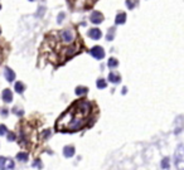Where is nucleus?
I'll return each instance as SVG.
<instances>
[{"instance_id":"f257e3e1","label":"nucleus","mask_w":184,"mask_h":170,"mask_svg":"<svg viewBox=\"0 0 184 170\" xmlns=\"http://www.w3.org/2000/svg\"><path fill=\"white\" fill-rule=\"evenodd\" d=\"M91 113V105L87 101L78 100L58 118L56 129L61 132H72L82 129Z\"/></svg>"},{"instance_id":"f03ea898","label":"nucleus","mask_w":184,"mask_h":170,"mask_svg":"<svg viewBox=\"0 0 184 170\" xmlns=\"http://www.w3.org/2000/svg\"><path fill=\"white\" fill-rule=\"evenodd\" d=\"M174 162L178 170H184V145H180L176 149L174 154Z\"/></svg>"},{"instance_id":"7ed1b4c3","label":"nucleus","mask_w":184,"mask_h":170,"mask_svg":"<svg viewBox=\"0 0 184 170\" xmlns=\"http://www.w3.org/2000/svg\"><path fill=\"white\" fill-rule=\"evenodd\" d=\"M61 39L65 44H71L73 43V39H75V35L72 33V30L66 29V30H62L61 32Z\"/></svg>"},{"instance_id":"20e7f679","label":"nucleus","mask_w":184,"mask_h":170,"mask_svg":"<svg viewBox=\"0 0 184 170\" xmlns=\"http://www.w3.org/2000/svg\"><path fill=\"white\" fill-rule=\"evenodd\" d=\"M14 161L11 159L0 156V170H13L14 169Z\"/></svg>"},{"instance_id":"39448f33","label":"nucleus","mask_w":184,"mask_h":170,"mask_svg":"<svg viewBox=\"0 0 184 170\" xmlns=\"http://www.w3.org/2000/svg\"><path fill=\"white\" fill-rule=\"evenodd\" d=\"M91 54L95 57L96 59H102L103 57H105V51L102 49V47H100V46H96V47H94L91 49Z\"/></svg>"},{"instance_id":"423d86ee","label":"nucleus","mask_w":184,"mask_h":170,"mask_svg":"<svg viewBox=\"0 0 184 170\" xmlns=\"http://www.w3.org/2000/svg\"><path fill=\"white\" fill-rule=\"evenodd\" d=\"M90 19H91V22L94 24H100V23H102V20H103V15H102V13H100V11H94L91 14Z\"/></svg>"},{"instance_id":"0eeeda50","label":"nucleus","mask_w":184,"mask_h":170,"mask_svg":"<svg viewBox=\"0 0 184 170\" xmlns=\"http://www.w3.org/2000/svg\"><path fill=\"white\" fill-rule=\"evenodd\" d=\"M88 37L97 40V39H100L102 37V33H101L100 29H97V28H92V29L88 30Z\"/></svg>"},{"instance_id":"6e6552de","label":"nucleus","mask_w":184,"mask_h":170,"mask_svg":"<svg viewBox=\"0 0 184 170\" xmlns=\"http://www.w3.org/2000/svg\"><path fill=\"white\" fill-rule=\"evenodd\" d=\"M4 76H5V80L8 82H13L14 80H15V73H14V71L8 68V67H6L5 71H4Z\"/></svg>"},{"instance_id":"1a4fd4ad","label":"nucleus","mask_w":184,"mask_h":170,"mask_svg":"<svg viewBox=\"0 0 184 170\" xmlns=\"http://www.w3.org/2000/svg\"><path fill=\"white\" fill-rule=\"evenodd\" d=\"M3 100H4L5 103H10L13 101V92L9 88L3 91Z\"/></svg>"},{"instance_id":"9d476101","label":"nucleus","mask_w":184,"mask_h":170,"mask_svg":"<svg viewBox=\"0 0 184 170\" xmlns=\"http://www.w3.org/2000/svg\"><path fill=\"white\" fill-rule=\"evenodd\" d=\"M63 155L66 158H72L75 155V147L73 146H65L63 147Z\"/></svg>"},{"instance_id":"9b49d317","label":"nucleus","mask_w":184,"mask_h":170,"mask_svg":"<svg viewBox=\"0 0 184 170\" xmlns=\"http://www.w3.org/2000/svg\"><path fill=\"white\" fill-rule=\"evenodd\" d=\"M126 22V14L125 13H119L116 15V19H115V23L116 24H124Z\"/></svg>"},{"instance_id":"f8f14e48","label":"nucleus","mask_w":184,"mask_h":170,"mask_svg":"<svg viewBox=\"0 0 184 170\" xmlns=\"http://www.w3.org/2000/svg\"><path fill=\"white\" fill-rule=\"evenodd\" d=\"M109 81L112 82V83H120V81H121V78H120L119 74H115L114 72H111L109 74Z\"/></svg>"},{"instance_id":"ddd939ff","label":"nucleus","mask_w":184,"mask_h":170,"mask_svg":"<svg viewBox=\"0 0 184 170\" xmlns=\"http://www.w3.org/2000/svg\"><path fill=\"white\" fill-rule=\"evenodd\" d=\"M87 91H88V88L87 87H82V86H80V87H77L76 88V95L77 96H82V95H86L87 93Z\"/></svg>"},{"instance_id":"4468645a","label":"nucleus","mask_w":184,"mask_h":170,"mask_svg":"<svg viewBox=\"0 0 184 170\" xmlns=\"http://www.w3.org/2000/svg\"><path fill=\"white\" fill-rule=\"evenodd\" d=\"M28 158H29V156H28V154L27 153H18L17 154V159L19 160V161H27L28 160Z\"/></svg>"},{"instance_id":"2eb2a0df","label":"nucleus","mask_w":184,"mask_h":170,"mask_svg":"<svg viewBox=\"0 0 184 170\" xmlns=\"http://www.w3.org/2000/svg\"><path fill=\"white\" fill-rule=\"evenodd\" d=\"M14 87H15V91L18 92V93H23V92H24V88H25L24 84H23L22 82H17Z\"/></svg>"},{"instance_id":"dca6fc26","label":"nucleus","mask_w":184,"mask_h":170,"mask_svg":"<svg viewBox=\"0 0 184 170\" xmlns=\"http://www.w3.org/2000/svg\"><path fill=\"white\" fill-rule=\"evenodd\" d=\"M97 87L100 90H103V88L107 87V83H106V81L103 78H98L97 80Z\"/></svg>"},{"instance_id":"f3484780","label":"nucleus","mask_w":184,"mask_h":170,"mask_svg":"<svg viewBox=\"0 0 184 170\" xmlns=\"http://www.w3.org/2000/svg\"><path fill=\"white\" fill-rule=\"evenodd\" d=\"M107 65H109V67H110V68H115V67H117V66H119V62H117V59H116V58H110Z\"/></svg>"},{"instance_id":"a211bd4d","label":"nucleus","mask_w":184,"mask_h":170,"mask_svg":"<svg viewBox=\"0 0 184 170\" xmlns=\"http://www.w3.org/2000/svg\"><path fill=\"white\" fill-rule=\"evenodd\" d=\"M114 35H115V28H110L107 35H106V39H107V40H112V39H114Z\"/></svg>"},{"instance_id":"6ab92c4d","label":"nucleus","mask_w":184,"mask_h":170,"mask_svg":"<svg viewBox=\"0 0 184 170\" xmlns=\"http://www.w3.org/2000/svg\"><path fill=\"white\" fill-rule=\"evenodd\" d=\"M126 5L129 9H134L135 5H138V2H132V0H126Z\"/></svg>"},{"instance_id":"aec40b11","label":"nucleus","mask_w":184,"mask_h":170,"mask_svg":"<svg viewBox=\"0 0 184 170\" xmlns=\"http://www.w3.org/2000/svg\"><path fill=\"white\" fill-rule=\"evenodd\" d=\"M161 168L163 169H169V158H164L161 160Z\"/></svg>"},{"instance_id":"412c9836","label":"nucleus","mask_w":184,"mask_h":170,"mask_svg":"<svg viewBox=\"0 0 184 170\" xmlns=\"http://www.w3.org/2000/svg\"><path fill=\"white\" fill-rule=\"evenodd\" d=\"M6 132H8V129H6V126H5V125H0V136L5 135Z\"/></svg>"},{"instance_id":"4be33fe9","label":"nucleus","mask_w":184,"mask_h":170,"mask_svg":"<svg viewBox=\"0 0 184 170\" xmlns=\"http://www.w3.org/2000/svg\"><path fill=\"white\" fill-rule=\"evenodd\" d=\"M33 166L34 168H38V169H42V162H40V160L39 159H37L34 162H33Z\"/></svg>"},{"instance_id":"5701e85b","label":"nucleus","mask_w":184,"mask_h":170,"mask_svg":"<svg viewBox=\"0 0 184 170\" xmlns=\"http://www.w3.org/2000/svg\"><path fill=\"white\" fill-rule=\"evenodd\" d=\"M15 134H14V132H9L8 134V141H14V140H15Z\"/></svg>"},{"instance_id":"b1692460","label":"nucleus","mask_w":184,"mask_h":170,"mask_svg":"<svg viewBox=\"0 0 184 170\" xmlns=\"http://www.w3.org/2000/svg\"><path fill=\"white\" fill-rule=\"evenodd\" d=\"M63 18H65V13H61L58 15V23H62L63 22Z\"/></svg>"},{"instance_id":"393cba45","label":"nucleus","mask_w":184,"mask_h":170,"mask_svg":"<svg viewBox=\"0 0 184 170\" xmlns=\"http://www.w3.org/2000/svg\"><path fill=\"white\" fill-rule=\"evenodd\" d=\"M13 111H14V112H15V113H17V115H19V116H22V115H23V111H22V110H18V109H14Z\"/></svg>"},{"instance_id":"a878e982","label":"nucleus","mask_w":184,"mask_h":170,"mask_svg":"<svg viewBox=\"0 0 184 170\" xmlns=\"http://www.w3.org/2000/svg\"><path fill=\"white\" fill-rule=\"evenodd\" d=\"M49 135H51V131L49 130H46V132H43V137H48Z\"/></svg>"},{"instance_id":"bb28decb","label":"nucleus","mask_w":184,"mask_h":170,"mask_svg":"<svg viewBox=\"0 0 184 170\" xmlns=\"http://www.w3.org/2000/svg\"><path fill=\"white\" fill-rule=\"evenodd\" d=\"M2 115H3V116H6V115H8V110L3 109V110H2Z\"/></svg>"},{"instance_id":"cd10ccee","label":"nucleus","mask_w":184,"mask_h":170,"mask_svg":"<svg viewBox=\"0 0 184 170\" xmlns=\"http://www.w3.org/2000/svg\"><path fill=\"white\" fill-rule=\"evenodd\" d=\"M126 92H127V90H126V88L124 87V88H122V95H125V93H126Z\"/></svg>"},{"instance_id":"c85d7f7f","label":"nucleus","mask_w":184,"mask_h":170,"mask_svg":"<svg viewBox=\"0 0 184 170\" xmlns=\"http://www.w3.org/2000/svg\"><path fill=\"white\" fill-rule=\"evenodd\" d=\"M29 2H34V0H29Z\"/></svg>"},{"instance_id":"c756f323","label":"nucleus","mask_w":184,"mask_h":170,"mask_svg":"<svg viewBox=\"0 0 184 170\" xmlns=\"http://www.w3.org/2000/svg\"><path fill=\"white\" fill-rule=\"evenodd\" d=\"M0 33H2V30H0Z\"/></svg>"},{"instance_id":"7c9ffc66","label":"nucleus","mask_w":184,"mask_h":170,"mask_svg":"<svg viewBox=\"0 0 184 170\" xmlns=\"http://www.w3.org/2000/svg\"><path fill=\"white\" fill-rule=\"evenodd\" d=\"M0 8H2V6H0Z\"/></svg>"}]
</instances>
